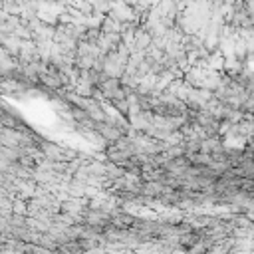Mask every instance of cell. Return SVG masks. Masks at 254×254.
Instances as JSON below:
<instances>
[{
    "instance_id": "1",
    "label": "cell",
    "mask_w": 254,
    "mask_h": 254,
    "mask_svg": "<svg viewBox=\"0 0 254 254\" xmlns=\"http://www.w3.org/2000/svg\"><path fill=\"white\" fill-rule=\"evenodd\" d=\"M99 30H101L103 34H119L121 24H119V22H115V20H111L109 16H105V18H103V22H101V26H99Z\"/></svg>"
},
{
    "instance_id": "2",
    "label": "cell",
    "mask_w": 254,
    "mask_h": 254,
    "mask_svg": "<svg viewBox=\"0 0 254 254\" xmlns=\"http://www.w3.org/2000/svg\"><path fill=\"white\" fill-rule=\"evenodd\" d=\"M0 10L8 16H20V0H2Z\"/></svg>"
},
{
    "instance_id": "3",
    "label": "cell",
    "mask_w": 254,
    "mask_h": 254,
    "mask_svg": "<svg viewBox=\"0 0 254 254\" xmlns=\"http://www.w3.org/2000/svg\"><path fill=\"white\" fill-rule=\"evenodd\" d=\"M71 6H73L81 16H91V14H93V6H91L89 0H75Z\"/></svg>"
},
{
    "instance_id": "4",
    "label": "cell",
    "mask_w": 254,
    "mask_h": 254,
    "mask_svg": "<svg viewBox=\"0 0 254 254\" xmlns=\"http://www.w3.org/2000/svg\"><path fill=\"white\" fill-rule=\"evenodd\" d=\"M93 6V14H107L111 8V0H89Z\"/></svg>"
},
{
    "instance_id": "5",
    "label": "cell",
    "mask_w": 254,
    "mask_h": 254,
    "mask_svg": "<svg viewBox=\"0 0 254 254\" xmlns=\"http://www.w3.org/2000/svg\"><path fill=\"white\" fill-rule=\"evenodd\" d=\"M135 38H137V44H139V48H145V46L151 42V36H149L147 32H143V30H139Z\"/></svg>"
},
{
    "instance_id": "6",
    "label": "cell",
    "mask_w": 254,
    "mask_h": 254,
    "mask_svg": "<svg viewBox=\"0 0 254 254\" xmlns=\"http://www.w3.org/2000/svg\"><path fill=\"white\" fill-rule=\"evenodd\" d=\"M52 2H58V4H64V6H65L69 0H52Z\"/></svg>"
}]
</instances>
